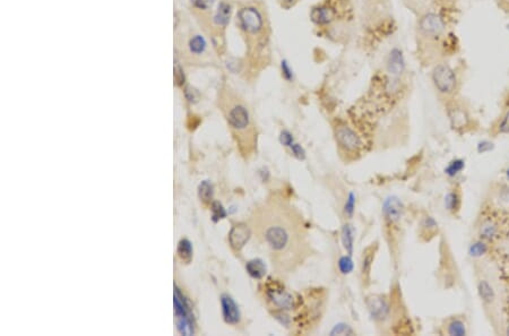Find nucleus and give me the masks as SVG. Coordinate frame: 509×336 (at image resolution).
I'll list each match as a JSON object with an SVG mask.
<instances>
[{"instance_id": "dca6fc26", "label": "nucleus", "mask_w": 509, "mask_h": 336, "mask_svg": "<svg viewBox=\"0 0 509 336\" xmlns=\"http://www.w3.org/2000/svg\"><path fill=\"white\" fill-rule=\"evenodd\" d=\"M376 252H377V245L376 244L371 245L370 247H368L365 252H363L362 264H361V274H362V281L366 283L369 282L370 271H371V266H373Z\"/></svg>"}, {"instance_id": "c03bdc74", "label": "nucleus", "mask_w": 509, "mask_h": 336, "mask_svg": "<svg viewBox=\"0 0 509 336\" xmlns=\"http://www.w3.org/2000/svg\"><path fill=\"white\" fill-rule=\"evenodd\" d=\"M507 29H508V31H509V24L507 25Z\"/></svg>"}, {"instance_id": "6ab92c4d", "label": "nucleus", "mask_w": 509, "mask_h": 336, "mask_svg": "<svg viewBox=\"0 0 509 336\" xmlns=\"http://www.w3.org/2000/svg\"><path fill=\"white\" fill-rule=\"evenodd\" d=\"M469 254L470 256L473 258H481L488 256V255L490 254V245L488 244L487 241L477 237V239L469 247Z\"/></svg>"}, {"instance_id": "423d86ee", "label": "nucleus", "mask_w": 509, "mask_h": 336, "mask_svg": "<svg viewBox=\"0 0 509 336\" xmlns=\"http://www.w3.org/2000/svg\"><path fill=\"white\" fill-rule=\"evenodd\" d=\"M420 31L429 37H438L446 31V22L439 14L427 12L419 22Z\"/></svg>"}, {"instance_id": "9d476101", "label": "nucleus", "mask_w": 509, "mask_h": 336, "mask_svg": "<svg viewBox=\"0 0 509 336\" xmlns=\"http://www.w3.org/2000/svg\"><path fill=\"white\" fill-rule=\"evenodd\" d=\"M403 204L397 197L392 196L385 199L383 205V214L387 227L395 228L400 224L402 216H403Z\"/></svg>"}, {"instance_id": "ddd939ff", "label": "nucleus", "mask_w": 509, "mask_h": 336, "mask_svg": "<svg viewBox=\"0 0 509 336\" xmlns=\"http://www.w3.org/2000/svg\"><path fill=\"white\" fill-rule=\"evenodd\" d=\"M221 305H222V314L225 323L230 325H237L240 323L241 314L238 305L234 303V300L229 295H223L221 297Z\"/></svg>"}, {"instance_id": "37998d69", "label": "nucleus", "mask_w": 509, "mask_h": 336, "mask_svg": "<svg viewBox=\"0 0 509 336\" xmlns=\"http://www.w3.org/2000/svg\"><path fill=\"white\" fill-rule=\"evenodd\" d=\"M503 1H504L505 3H507V5H509V0H503Z\"/></svg>"}, {"instance_id": "9b49d317", "label": "nucleus", "mask_w": 509, "mask_h": 336, "mask_svg": "<svg viewBox=\"0 0 509 336\" xmlns=\"http://www.w3.org/2000/svg\"><path fill=\"white\" fill-rule=\"evenodd\" d=\"M478 293L481 298V301L485 305L486 308L493 309L494 312L497 310L498 297L493 284L489 282V280L486 278H478L477 281Z\"/></svg>"}, {"instance_id": "c9c22d12", "label": "nucleus", "mask_w": 509, "mask_h": 336, "mask_svg": "<svg viewBox=\"0 0 509 336\" xmlns=\"http://www.w3.org/2000/svg\"><path fill=\"white\" fill-rule=\"evenodd\" d=\"M280 142L282 145L284 146H291L293 144V136L290 133L289 130H283L280 135Z\"/></svg>"}, {"instance_id": "bb28decb", "label": "nucleus", "mask_w": 509, "mask_h": 336, "mask_svg": "<svg viewBox=\"0 0 509 336\" xmlns=\"http://www.w3.org/2000/svg\"><path fill=\"white\" fill-rule=\"evenodd\" d=\"M189 48L191 52H194L196 54L203 53L205 49H206V41H205L203 36L196 35L190 40Z\"/></svg>"}, {"instance_id": "39448f33", "label": "nucleus", "mask_w": 509, "mask_h": 336, "mask_svg": "<svg viewBox=\"0 0 509 336\" xmlns=\"http://www.w3.org/2000/svg\"><path fill=\"white\" fill-rule=\"evenodd\" d=\"M239 23L243 31L247 33L256 34L260 32L264 26V19L258 9L255 7L241 8L238 14Z\"/></svg>"}, {"instance_id": "72a5a7b5", "label": "nucleus", "mask_w": 509, "mask_h": 336, "mask_svg": "<svg viewBox=\"0 0 509 336\" xmlns=\"http://www.w3.org/2000/svg\"><path fill=\"white\" fill-rule=\"evenodd\" d=\"M281 71H282V75H283V77L288 80V82H292V80L294 79L293 69L291 68L289 62L286 60L281 61Z\"/></svg>"}, {"instance_id": "393cba45", "label": "nucleus", "mask_w": 509, "mask_h": 336, "mask_svg": "<svg viewBox=\"0 0 509 336\" xmlns=\"http://www.w3.org/2000/svg\"><path fill=\"white\" fill-rule=\"evenodd\" d=\"M213 185L211 182L205 180L198 187V196L204 203H211L213 198Z\"/></svg>"}, {"instance_id": "0eeeda50", "label": "nucleus", "mask_w": 509, "mask_h": 336, "mask_svg": "<svg viewBox=\"0 0 509 336\" xmlns=\"http://www.w3.org/2000/svg\"><path fill=\"white\" fill-rule=\"evenodd\" d=\"M447 114L449 118V121H451L452 128L459 131H465L466 129L470 128L472 123L471 116L468 110H466L463 105L461 103H456V102H453L448 105L447 109Z\"/></svg>"}, {"instance_id": "412c9836", "label": "nucleus", "mask_w": 509, "mask_h": 336, "mask_svg": "<svg viewBox=\"0 0 509 336\" xmlns=\"http://www.w3.org/2000/svg\"><path fill=\"white\" fill-rule=\"evenodd\" d=\"M462 205V195L459 189H453L449 191L445 197V207L447 208V211L451 212V213L455 214L460 211Z\"/></svg>"}, {"instance_id": "aec40b11", "label": "nucleus", "mask_w": 509, "mask_h": 336, "mask_svg": "<svg viewBox=\"0 0 509 336\" xmlns=\"http://www.w3.org/2000/svg\"><path fill=\"white\" fill-rule=\"evenodd\" d=\"M246 270L252 279L260 280L266 274V265L262 259L255 258L246 264Z\"/></svg>"}, {"instance_id": "a878e982", "label": "nucleus", "mask_w": 509, "mask_h": 336, "mask_svg": "<svg viewBox=\"0 0 509 336\" xmlns=\"http://www.w3.org/2000/svg\"><path fill=\"white\" fill-rule=\"evenodd\" d=\"M177 329L182 335L194 334V323L192 318H177Z\"/></svg>"}, {"instance_id": "6e6552de", "label": "nucleus", "mask_w": 509, "mask_h": 336, "mask_svg": "<svg viewBox=\"0 0 509 336\" xmlns=\"http://www.w3.org/2000/svg\"><path fill=\"white\" fill-rule=\"evenodd\" d=\"M368 310L376 323H385L391 316L392 307L389 301L383 296H371L367 299Z\"/></svg>"}, {"instance_id": "58836bf2", "label": "nucleus", "mask_w": 509, "mask_h": 336, "mask_svg": "<svg viewBox=\"0 0 509 336\" xmlns=\"http://www.w3.org/2000/svg\"><path fill=\"white\" fill-rule=\"evenodd\" d=\"M174 78L178 85H182L183 82H185V75H183L181 68L179 66L174 68Z\"/></svg>"}, {"instance_id": "cd10ccee", "label": "nucleus", "mask_w": 509, "mask_h": 336, "mask_svg": "<svg viewBox=\"0 0 509 336\" xmlns=\"http://www.w3.org/2000/svg\"><path fill=\"white\" fill-rule=\"evenodd\" d=\"M437 223H436V221L431 218V216H426L425 219L422 220V223H421V229L422 231H425V233L427 235H429L431 237H434L435 232L437 231Z\"/></svg>"}, {"instance_id": "c85d7f7f", "label": "nucleus", "mask_w": 509, "mask_h": 336, "mask_svg": "<svg viewBox=\"0 0 509 336\" xmlns=\"http://www.w3.org/2000/svg\"><path fill=\"white\" fill-rule=\"evenodd\" d=\"M464 167H465V164H464L463 160H455V161H453V162L449 163V165L446 168L445 171H446L448 176L455 177L456 174H459L462 170L464 169Z\"/></svg>"}, {"instance_id": "a19ab883", "label": "nucleus", "mask_w": 509, "mask_h": 336, "mask_svg": "<svg viewBox=\"0 0 509 336\" xmlns=\"http://www.w3.org/2000/svg\"><path fill=\"white\" fill-rule=\"evenodd\" d=\"M294 1H296V0H283V2L288 3V5H292Z\"/></svg>"}, {"instance_id": "2f4dec72", "label": "nucleus", "mask_w": 509, "mask_h": 336, "mask_svg": "<svg viewBox=\"0 0 509 336\" xmlns=\"http://www.w3.org/2000/svg\"><path fill=\"white\" fill-rule=\"evenodd\" d=\"M339 269L342 274H350L353 271V262L350 256H343L340 258Z\"/></svg>"}, {"instance_id": "ea45409f", "label": "nucleus", "mask_w": 509, "mask_h": 336, "mask_svg": "<svg viewBox=\"0 0 509 336\" xmlns=\"http://www.w3.org/2000/svg\"><path fill=\"white\" fill-rule=\"evenodd\" d=\"M186 95L188 97V100L191 101V102L192 101H194V102L197 101V99H198V93L196 92L195 90H191V88H187V90H186Z\"/></svg>"}, {"instance_id": "f704fd0d", "label": "nucleus", "mask_w": 509, "mask_h": 336, "mask_svg": "<svg viewBox=\"0 0 509 336\" xmlns=\"http://www.w3.org/2000/svg\"><path fill=\"white\" fill-rule=\"evenodd\" d=\"M331 334L332 335H352V334H354V332L349 325L339 324L332 330Z\"/></svg>"}, {"instance_id": "5701e85b", "label": "nucleus", "mask_w": 509, "mask_h": 336, "mask_svg": "<svg viewBox=\"0 0 509 336\" xmlns=\"http://www.w3.org/2000/svg\"><path fill=\"white\" fill-rule=\"evenodd\" d=\"M354 233L353 229L351 228V225L345 224L343 229H342V242H343V246L346 252L349 255L352 254L353 252V241H354Z\"/></svg>"}, {"instance_id": "20e7f679", "label": "nucleus", "mask_w": 509, "mask_h": 336, "mask_svg": "<svg viewBox=\"0 0 509 336\" xmlns=\"http://www.w3.org/2000/svg\"><path fill=\"white\" fill-rule=\"evenodd\" d=\"M335 138L340 151L345 155L360 154L363 147L362 140L356 131L346 125H337L335 127Z\"/></svg>"}, {"instance_id": "7c9ffc66", "label": "nucleus", "mask_w": 509, "mask_h": 336, "mask_svg": "<svg viewBox=\"0 0 509 336\" xmlns=\"http://www.w3.org/2000/svg\"><path fill=\"white\" fill-rule=\"evenodd\" d=\"M212 219L214 222H217V221H220L221 219H224L226 216V212L223 208V206H222V204L219 203V202H214L212 204Z\"/></svg>"}, {"instance_id": "e433bc0d", "label": "nucleus", "mask_w": 509, "mask_h": 336, "mask_svg": "<svg viewBox=\"0 0 509 336\" xmlns=\"http://www.w3.org/2000/svg\"><path fill=\"white\" fill-rule=\"evenodd\" d=\"M290 147H291V151H292V153H293V155L296 156L298 160H305L306 152H305V150H303V147L301 145L293 143Z\"/></svg>"}, {"instance_id": "a211bd4d", "label": "nucleus", "mask_w": 509, "mask_h": 336, "mask_svg": "<svg viewBox=\"0 0 509 336\" xmlns=\"http://www.w3.org/2000/svg\"><path fill=\"white\" fill-rule=\"evenodd\" d=\"M445 333L448 335L462 336L468 334V324L461 317L449 318L445 325Z\"/></svg>"}, {"instance_id": "473e14b6", "label": "nucleus", "mask_w": 509, "mask_h": 336, "mask_svg": "<svg viewBox=\"0 0 509 336\" xmlns=\"http://www.w3.org/2000/svg\"><path fill=\"white\" fill-rule=\"evenodd\" d=\"M354 207H356V195L353 193H350L344 205V214L348 216V218H351V216L353 215Z\"/></svg>"}, {"instance_id": "c756f323", "label": "nucleus", "mask_w": 509, "mask_h": 336, "mask_svg": "<svg viewBox=\"0 0 509 336\" xmlns=\"http://www.w3.org/2000/svg\"><path fill=\"white\" fill-rule=\"evenodd\" d=\"M496 133L502 135L509 134V109L499 120L497 127H496Z\"/></svg>"}, {"instance_id": "f3484780", "label": "nucleus", "mask_w": 509, "mask_h": 336, "mask_svg": "<svg viewBox=\"0 0 509 336\" xmlns=\"http://www.w3.org/2000/svg\"><path fill=\"white\" fill-rule=\"evenodd\" d=\"M173 304H174V312L177 315V318H191L190 308L188 305L186 298L182 296L178 288H174V296H173Z\"/></svg>"}, {"instance_id": "f8f14e48", "label": "nucleus", "mask_w": 509, "mask_h": 336, "mask_svg": "<svg viewBox=\"0 0 509 336\" xmlns=\"http://www.w3.org/2000/svg\"><path fill=\"white\" fill-rule=\"evenodd\" d=\"M250 236L251 230L247 224L238 223L236 225H233L229 233L230 246L232 247V249L236 250V252H240L248 242V240L250 239Z\"/></svg>"}, {"instance_id": "b1692460", "label": "nucleus", "mask_w": 509, "mask_h": 336, "mask_svg": "<svg viewBox=\"0 0 509 336\" xmlns=\"http://www.w3.org/2000/svg\"><path fill=\"white\" fill-rule=\"evenodd\" d=\"M178 254L183 262L189 263L192 258V247L189 240L182 239L178 245Z\"/></svg>"}, {"instance_id": "4468645a", "label": "nucleus", "mask_w": 509, "mask_h": 336, "mask_svg": "<svg viewBox=\"0 0 509 336\" xmlns=\"http://www.w3.org/2000/svg\"><path fill=\"white\" fill-rule=\"evenodd\" d=\"M386 67L389 76L401 77V75L404 73L406 67L403 51L399 48L392 49L391 52L388 54Z\"/></svg>"}, {"instance_id": "f257e3e1", "label": "nucleus", "mask_w": 509, "mask_h": 336, "mask_svg": "<svg viewBox=\"0 0 509 336\" xmlns=\"http://www.w3.org/2000/svg\"><path fill=\"white\" fill-rule=\"evenodd\" d=\"M258 236L269 252L275 269L296 271L311 255L302 216L283 199L274 197L258 212Z\"/></svg>"}, {"instance_id": "f03ea898", "label": "nucleus", "mask_w": 509, "mask_h": 336, "mask_svg": "<svg viewBox=\"0 0 509 336\" xmlns=\"http://www.w3.org/2000/svg\"><path fill=\"white\" fill-rule=\"evenodd\" d=\"M264 297L275 314H288L299 307V298L290 292L280 281L269 279L265 283Z\"/></svg>"}, {"instance_id": "4c0bfd02", "label": "nucleus", "mask_w": 509, "mask_h": 336, "mask_svg": "<svg viewBox=\"0 0 509 336\" xmlns=\"http://www.w3.org/2000/svg\"><path fill=\"white\" fill-rule=\"evenodd\" d=\"M192 3H194L195 7L199 8V9H209L215 2V0H191Z\"/></svg>"}, {"instance_id": "1a4fd4ad", "label": "nucleus", "mask_w": 509, "mask_h": 336, "mask_svg": "<svg viewBox=\"0 0 509 336\" xmlns=\"http://www.w3.org/2000/svg\"><path fill=\"white\" fill-rule=\"evenodd\" d=\"M229 125L237 133H246L251 125L250 114L247 108L242 104H236L228 112Z\"/></svg>"}, {"instance_id": "79ce46f5", "label": "nucleus", "mask_w": 509, "mask_h": 336, "mask_svg": "<svg viewBox=\"0 0 509 336\" xmlns=\"http://www.w3.org/2000/svg\"><path fill=\"white\" fill-rule=\"evenodd\" d=\"M506 176H507V179L509 180V169L507 170V172H506Z\"/></svg>"}, {"instance_id": "4be33fe9", "label": "nucleus", "mask_w": 509, "mask_h": 336, "mask_svg": "<svg viewBox=\"0 0 509 336\" xmlns=\"http://www.w3.org/2000/svg\"><path fill=\"white\" fill-rule=\"evenodd\" d=\"M230 15H231V7L229 3L226 2H221L219 6V9H217L215 17H214V22L220 26H226L230 20Z\"/></svg>"}, {"instance_id": "7ed1b4c3", "label": "nucleus", "mask_w": 509, "mask_h": 336, "mask_svg": "<svg viewBox=\"0 0 509 336\" xmlns=\"http://www.w3.org/2000/svg\"><path fill=\"white\" fill-rule=\"evenodd\" d=\"M436 90L443 95H453L457 90V76L453 68L447 63H439L431 74Z\"/></svg>"}, {"instance_id": "2eb2a0df", "label": "nucleus", "mask_w": 509, "mask_h": 336, "mask_svg": "<svg viewBox=\"0 0 509 336\" xmlns=\"http://www.w3.org/2000/svg\"><path fill=\"white\" fill-rule=\"evenodd\" d=\"M311 20L317 25H327L335 18V11L328 6H319L311 10Z\"/></svg>"}]
</instances>
